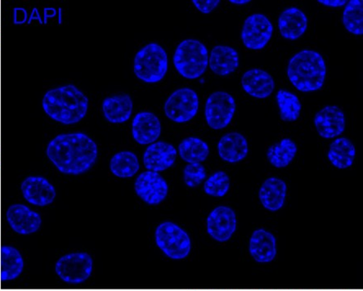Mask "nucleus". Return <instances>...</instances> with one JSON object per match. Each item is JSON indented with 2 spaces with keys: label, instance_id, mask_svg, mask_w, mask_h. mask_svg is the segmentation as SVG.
I'll return each mask as SVG.
<instances>
[{
  "label": "nucleus",
  "instance_id": "393cba45",
  "mask_svg": "<svg viewBox=\"0 0 363 291\" xmlns=\"http://www.w3.org/2000/svg\"><path fill=\"white\" fill-rule=\"evenodd\" d=\"M24 269V259L17 248L3 246L0 248V280L9 282L18 278Z\"/></svg>",
  "mask_w": 363,
  "mask_h": 291
},
{
  "label": "nucleus",
  "instance_id": "a211bd4d",
  "mask_svg": "<svg viewBox=\"0 0 363 291\" xmlns=\"http://www.w3.org/2000/svg\"><path fill=\"white\" fill-rule=\"evenodd\" d=\"M249 252L256 262L274 261L277 253L275 236L264 229L254 231L249 241Z\"/></svg>",
  "mask_w": 363,
  "mask_h": 291
},
{
  "label": "nucleus",
  "instance_id": "2f4dec72",
  "mask_svg": "<svg viewBox=\"0 0 363 291\" xmlns=\"http://www.w3.org/2000/svg\"><path fill=\"white\" fill-rule=\"evenodd\" d=\"M204 192L213 198H223L230 189V178L224 171H217L206 180Z\"/></svg>",
  "mask_w": 363,
  "mask_h": 291
},
{
  "label": "nucleus",
  "instance_id": "c9c22d12",
  "mask_svg": "<svg viewBox=\"0 0 363 291\" xmlns=\"http://www.w3.org/2000/svg\"><path fill=\"white\" fill-rule=\"evenodd\" d=\"M250 2V0H245V1H244V0H240V1H238V0H230V3L234 4H245Z\"/></svg>",
  "mask_w": 363,
  "mask_h": 291
},
{
  "label": "nucleus",
  "instance_id": "b1692460",
  "mask_svg": "<svg viewBox=\"0 0 363 291\" xmlns=\"http://www.w3.org/2000/svg\"><path fill=\"white\" fill-rule=\"evenodd\" d=\"M211 71L218 76H225L239 67V55L233 47L218 45L213 47L209 58Z\"/></svg>",
  "mask_w": 363,
  "mask_h": 291
},
{
  "label": "nucleus",
  "instance_id": "aec40b11",
  "mask_svg": "<svg viewBox=\"0 0 363 291\" xmlns=\"http://www.w3.org/2000/svg\"><path fill=\"white\" fill-rule=\"evenodd\" d=\"M286 195V183L282 179L276 177L267 178L259 190L261 205L270 212H277L283 208Z\"/></svg>",
  "mask_w": 363,
  "mask_h": 291
},
{
  "label": "nucleus",
  "instance_id": "a878e982",
  "mask_svg": "<svg viewBox=\"0 0 363 291\" xmlns=\"http://www.w3.org/2000/svg\"><path fill=\"white\" fill-rule=\"evenodd\" d=\"M356 156L355 147L347 137H339L330 144L328 152V160L332 165L340 169L353 166Z\"/></svg>",
  "mask_w": 363,
  "mask_h": 291
},
{
  "label": "nucleus",
  "instance_id": "bb28decb",
  "mask_svg": "<svg viewBox=\"0 0 363 291\" xmlns=\"http://www.w3.org/2000/svg\"><path fill=\"white\" fill-rule=\"evenodd\" d=\"M297 151L295 142L291 139H283L269 148L267 158L272 166L277 169L286 168L295 159Z\"/></svg>",
  "mask_w": 363,
  "mask_h": 291
},
{
  "label": "nucleus",
  "instance_id": "c756f323",
  "mask_svg": "<svg viewBox=\"0 0 363 291\" xmlns=\"http://www.w3.org/2000/svg\"><path fill=\"white\" fill-rule=\"evenodd\" d=\"M276 100L279 108L280 118L283 121L294 122L300 118L302 105L296 94L280 89L277 93Z\"/></svg>",
  "mask_w": 363,
  "mask_h": 291
},
{
  "label": "nucleus",
  "instance_id": "f257e3e1",
  "mask_svg": "<svg viewBox=\"0 0 363 291\" xmlns=\"http://www.w3.org/2000/svg\"><path fill=\"white\" fill-rule=\"evenodd\" d=\"M46 155L61 173L79 176L95 165L99 150L96 142L86 135L64 134L50 142Z\"/></svg>",
  "mask_w": 363,
  "mask_h": 291
},
{
  "label": "nucleus",
  "instance_id": "c85d7f7f",
  "mask_svg": "<svg viewBox=\"0 0 363 291\" xmlns=\"http://www.w3.org/2000/svg\"><path fill=\"white\" fill-rule=\"evenodd\" d=\"M140 165L135 153L124 151L116 153L110 161V169L115 176L121 178H132L140 171Z\"/></svg>",
  "mask_w": 363,
  "mask_h": 291
},
{
  "label": "nucleus",
  "instance_id": "6e6552de",
  "mask_svg": "<svg viewBox=\"0 0 363 291\" xmlns=\"http://www.w3.org/2000/svg\"><path fill=\"white\" fill-rule=\"evenodd\" d=\"M199 95L189 88L176 90L164 103L165 115L175 123L189 122L199 112Z\"/></svg>",
  "mask_w": 363,
  "mask_h": 291
},
{
  "label": "nucleus",
  "instance_id": "7ed1b4c3",
  "mask_svg": "<svg viewBox=\"0 0 363 291\" xmlns=\"http://www.w3.org/2000/svg\"><path fill=\"white\" fill-rule=\"evenodd\" d=\"M327 67L323 57L316 51L302 50L291 58L287 76L298 91H317L323 86Z\"/></svg>",
  "mask_w": 363,
  "mask_h": 291
},
{
  "label": "nucleus",
  "instance_id": "2eb2a0df",
  "mask_svg": "<svg viewBox=\"0 0 363 291\" xmlns=\"http://www.w3.org/2000/svg\"><path fill=\"white\" fill-rule=\"evenodd\" d=\"M314 125L323 139H334L344 133L345 116L337 105H328L315 115Z\"/></svg>",
  "mask_w": 363,
  "mask_h": 291
},
{
  "label": "nucleus",
  "instance_id": "9b49d317",
  "mask_svg": "<svg viewBox=\"0 0 363 291\" xmlns=\"http://www.w3.org/2000/svg\"><path fill=\"white\" fill-rule=\"evenodd\" d=\"M274 33V26L268 18L256 13L245 19L242 31L243 44L249 50H260L268 45Z\"/></svg>",
  "mask_w": 363,
  "mask_h": 291
},
{
  "label": "nucleus",
  "instance_id": "f8f14e48",
  "mask_svg": "<svg viewBox=\"0 0 363 291\" xmlns=\"http://www.w3.org/2000/svg\"><path fill=\"white\" fill-rule=\"evenodd\" d=\"M135 190L143 202L149 205H157L167 198L169 186L161 174L147 171L136 178Z\"/></svg>",
  "mask_w": 363,
  "mask_h": 291
},
{
  "label": "nucleus",
  "instance_id": "423d86ee",
  "mask_svg": "<svg viewBox=\"0 0 363 291\" xmlns=\"http://www.w3.org/2000/svg\"><path fill=\"white\" fill-rule=\"evenodd\" d=\"M155 241L160 250L174 261H181L190 255L191 241L188 232L172 222L158 225Z\"/></svg>",
  "mask_w": 363,
  "mask_h": 291
},
{
  "label": "nucleus",
  "instance_id": "dca6fc26",
  "mask_svg": "<svg viewBox=\"0 0 363 291\" xmlns=\"http://www.w3.org/2000/svg\"><path fill=\"white\" fill-rule=\"evenodd\" d=\"M176 148L168 142H156L143 154L144 166L149 171L162 172L172 167L177 158Z\"/></svg>",
  "mask_w": 363,
  "mask_h": 291
},
{
  "label": "nucleus",
  "instance_id": "7c9ffc66",
  "mask_svg": "<svg viewBox=\"0 0 363 291\" xmlns=\"http://www.w3.org/2000/svg\"><path fill=\"white\" fill-rule=\"evenodd\" d=\"M343 23L349 33L362 35L363 34V4L359 0H351L343 13Z\"/></svg>",
  "mask_w": 363,
  "mask_h": 291
},
{
  "label": "nucleus",
  "instance_id": "473e14b6",
  "mask_svg": "<svg viewBox=\"0 0 363 291\" xmlns=\"http://www.w3.org/2000/svg\"><path fill=\"white\" fill-rule=\"evenodd\" d=\"M206 178V168L201 163L189 164L184 169V181L191 188L199 187Z\"/></svg>",
  "mask_w": 363,
  "mask_h": 291
},
{
  "label": "nucleus",
  "instance_id": "39448f33",
  "mask_svg": "<svg viewBox=\"0 0 363 291\" xmlns=\"http://www.w3.org/2000/svg\"><path fill=\"white\" fill-rule=\"evenodd\" d=\"M167 71L168 56L161 45L149 44L138 52L133 62V72L142 81L148 84L160 82Z\"/></svg>",
  "mask_w": 363,
  "mask_h": 291
},
{
  "label": "nucleus",
  "instance_id": "20e7f679",
  "mask_svg": "<svg viewBox=\"0 0 363 291\" xmlns=\"http://www.w3.org/2000/svg\"><path fill=\"white\" fill-rule=\"evenodd\" d=\"M174 63L182 76L189 79L199 78L209 65L206 47L199 40H184L175 50Z\"/></svg>",
  "mask_w": 363,
  "mask_h": 291
},
{
  "label": "nucleus",
  "instance_id": "f704fd0d",
  "mask_svg": "<svg viewBox=\"0 0 363 291\" xmlns=\"http://www.w3.org/2000/svg\"><path fill=\"white\" fill-rule=\"evenodd\" d=\"M318 3L325 5V6L337 8L342 7L344 5L347 4L345 0H336V1H333V0H319Z\"/></svg>",
  "mask_w": 363,
  "mask_h": 291
},
{
  "label": "nucleus",
  "instance_id": "6ab92c4d",
  "mask_svg": "<svg viewBox=\"0 0 363 291\" xmlns=\"http://www.w3.org/2000/svg\"><path fill=\"white\" fill-rule=\"evenodd\" d=\"M242 86L245 92L250 96L263 99L269 97L274 93L275 82L269 73L255 68L244 73Z\"/></svg>",
  "mask_w": 363,
  "mask_h": 291
},
{
  "label": "nucleus",
  "instance_id": "4be33fe9",
  "mask_svg": "<svg viewBox=\"0 0 363 291\" xmlns=\"http://www.w3.org/2000/svg\"><path fill=\"white\" fill-rule=\"evenodd\" d=\"M279 28L283 38L289 40L301 38L308 28L306 15L298 8H287L280 15Z\"/></svg>",
  "mask_w": 363,
  "mask_h": 291
},
{
  "label": "nucleus",
  "instance_id": "ddd939ff",
  "mask_svg": "<svg viewBox=\"0 0 363 291\" xmlns=\"http://www.w3.org/2000/svg\"><path fill=\"white\" fill-rule=\"evenodd\" d=\"M6 219L11 229L16 234L23 236L35 234L42 225L40 215L23 204L10 205Z\"/></svg>",
  "mask_w": 363,
  "mask_h": 291
},
{
  "label": "nucleus",
  "instance_id": "5701e85b",
  "mask_svg": "<svg viewBox=\"0 0 363 291\" xmlns=\"http://www.w3.org/2000/svg\"><path fill=\"white\" fill-rule=\"evenodd\" d=\"M104 118L111 124H122L129 120L133 113V103L130 95L116 94L104 99Z\"/></svg>",
  "mask_w": 363,
  "mask_h": 291
},
{
  "label": "nucleus",
  "instance_id": "1a4fd4ad",
  "mask_svg": "<svg viewBox=\"0 0 363 291\" xmlns=\"http://www.w3.org/2000/svg\"><path fill=\"white\" fill-rule=\"evenodd\" d=\"M236 102L232 95L222 91L213 93L206 103L205 115L207 125L218 130L231 123L236 113Z\"/></svg>",
  "mask_w": 363,
  "mask_h": 291
},
{
  "label": "nucleus",
  "instance_id": "9d476101",
  "mask_svg": "<svg viewBox=\"0 0 363 291\" xmlns=\"http://www.w3.org/2000/svg\"><path fill=\"white\" fill-rule=\"evenodd\" d=\"M237 227V215L228 206H218L207 217L208 234L218 242H227L230 240L236 232Z\"/></svg>",
  "mask_w": 363,
  "mask_h": 291
},
{
  "label": "nucleus",
  "instance_id": "72a5a7b5",
  "mask_svg": "<svg viewBox=\"0 0 363 291\" xmlns=\"http://www.w3.org/2000/svg\"><path fill=\"white\" fill-rule=\"evenodd\" d=\"M195 7L202 13H210L215 10L218 5L220 4V0H208V1H199V0H194L192 1Z\"/></svg>",
  "mask_w": 363,
  "mask_h": 291
},
{
  "label": "nucleus",
  "instance_id": "0eeeda50",
  "mask_svg": "<svg viewBox=\"0 0 363 291\" xmlns=\"http://www.w3.org/2000/svg\"><path fill=\"white\" fill-rule=\"evenodd\" d=\"M94 261L88 253L74 252L62 256L55 264V272L64 283L82 284L93 273Z\"/></svg>",
  "mask_w": 363,
  "mask_h": 291
},
{
  "label": "nucleus",
  "instance_id": "f03ea898",
  "mask_svg": "<svg viewBox=\"0 0 363 291\" xmlns=\"http://www.w3.org/2000/svg\"><path fill=\"white\" fill-rule=\"evenodd\" d=\"M43 108L50 118L63 125H74L85 118L89 99L77 87L68 84L48 91Z\"/></svg>",
  "mask_w": 363,
  "mask_h": 291
},
{
  "label": "nucleus",
  "instance_id": "cd10ccee",
  "mask_svg": "<svg viewBox=\"0 0 363 291\" xmlns=\"http://www.w3.org/2000/svg\"><path fill=\"white\" fill-rule=\"evenodd\" d=\"M179 154L189 164L204 162L210 155V147L206 142L196 137H189L180 142Z\"/></svg>",
  "mask_w": 363,
  "mask_h": 291
},
{
  "label": "nucleus",
  "instance_id": "412c9836",
  "mask_svg": "<svg viewBox=\"0 0 363 291\" xmlns=\"http://www.w3.org/2000/svg\"><path fill=\"white\" fill-rule=\"evenodd\" d=\"M218 152L223 161L238 163L248 155V142L242 135L232 132L221 137L218 144Z\"/></svg>",
  "mask_w": 363,
  "mask_h": 291
},
{
  "label": "nucleus",
  "instance_id": "f3484780",
  "mask_svg": "<svg viewBox=\"0 0 363 291\" xmlns=\"http://www.w3.org/2000/svg\"><path fill=\"white\" fill-rule=\"evenodd\" d=\"M161 135V121L154 113L143 112L137 114L133 118L132 135L138 144H152L158 140Z\"/></svg>",
  "mask_w": 363,
  "mask_h": 291
},
{
  "label": "nucleus",
  "instance_id": "4468645a",
  "mask_svg": "<svg viewBox=\"0 0 363 291\" xmlns=\"http://www.w3.org/2000/svg\"><path fill=\"white\" fill-rule=\"evenodd\" d=\"M24 199L30 205L45 207L51 205L56 198L57 192L47 178L41 176H29L21 184Z\"/></svg>",
  "mask_w": 363,
  "mask_h": 291
}]
</instances>
